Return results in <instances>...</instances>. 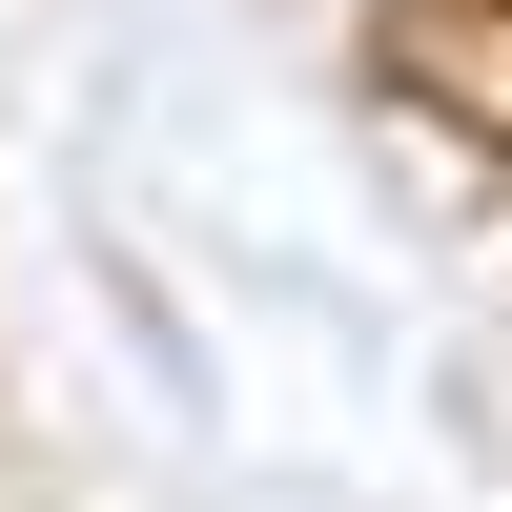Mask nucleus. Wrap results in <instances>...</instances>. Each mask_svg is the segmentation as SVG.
Here are the masks:
<instances>
[{"label": "nucleus", "instance_id": "obj_1", "mask_svg": "<svg viewBox=\"0 0 512 512\" xmlns=\"http://www.w3.org/2000/svg\"><path fill=\"white\" fill-rule=\"evenodd\" d=\"M369 62H390L451 144L512 164V0H369Z\"/></svg>", "mask_w": 512, "mask_h": 512}]
</instances>
